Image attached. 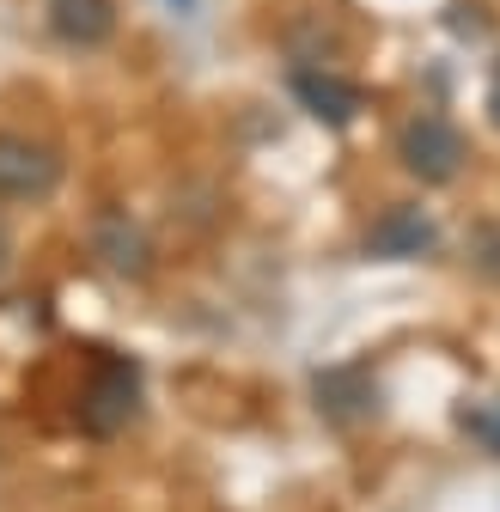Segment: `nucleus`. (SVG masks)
<instances>
[{
    "label": "nucleus",
    "mask_w": 500,
    "mask_h": 512,
    "mask_svg": "<svg viewBox=\"0 0 500 512\" xmlns=\"http://www.w3.org/2000/svg\"><path fill=\"white\" fill-rule=\"evenodd\" d=\"M61 183V153L49 141L0 128V202H43Z\"/></svg>",
    "instance_id": "obj_2"
},
{
    "label": "nucleus",
    "mask_w": 500,
    "mask_h": 512,
    "mask_svg": "<svg viewBox=\"0 0 500 512\" xmlns=\"http://www.w3.org/2000/svg\"><path fill=\"white\" fill-rule=\"evenodd\" d=\"M7 275H13V232L0 226V281H7Z\"/></svg>",
    "instance_id": "obj_11"
},
{
    "label": "nucleus",
    "mask_w": 500,
    "mask_h": 512,
    "mask_svg": "<svg viewBox=\"0 0 500 512\" xmlns=\"http://www.w3.org/2000/svg\"><path fill=\"white\" fill-rule=\"evenodd\" d=\"M287 86H293L299 110L318 116L324 128H348V122L366 110V92H360L354 80H342L336 68H318V61H299V68L287 74Z\"/></svg>",
    "instance_id": "obj_4"
},
{
    "label": "nucleus",
    "mask_w": 500,
    "mask_h": 512,
    "mask_svg": "<svg viewBox=\"0 0 500 512\" xmlns=\"http://www.w3.org/2000/svg\"><path fill=\"white\" fill-rule=\"evenodd\" d=\"M318 409L330 421H366L372 409H379V391H372V372L366 366H330L318 372Z\"/></svg>",
    "instance_id": "obj_7"
},
{
    "label": "nucleus",
    "mask_w": 500,
    "mask_h": 512,
    "mask_svg": "<svg viewBox=\"0 0 500 512\" xmlns=\"http://www.w3.org/2000/svg\"><path fill=\"white\" fill-rule=\"evenodd\" d=\"M135 403H141V366L122 360V354H98L92 384H86V403H80V427L98 433V439H110V433L129 427Z\"/></svg>",
    "instance_id": "obj_1"
},
{
    "label": "nucleus",
    "mask_w": 500,
    "mask_h": 512,
    "mask_svg": "<svg viewBox=\"0 0 500 512\" xmlns=\"http://www.w3.org/2000/svg\"><path fill=\"white\" fill-rule=\"evenodd\" d=\"M397 153H403V171L421 177V183H452V177L464 171V159H470L464 135H458L446 116H415V122L403 128Z\"/></svg>",
    "instance_id": "obj_3"
},
{
    "label": "nucleus",
    "mask_w": 500,
    "mask_h": 512,
    "mask_svg": "<svg viewBox=\"0 0 500 512\" xmlns=\"http://www.w3.org/2000/svg\"><path fill=\"white\" fill-rule=\"evenodd\" d=\"M427 244H433V220L421 208H391L379 226H372V238H366L372 256H421Z\"/></svg>",
    "instance_id": "obj_8"
},
{
    "label": "nucleus",
    "mask_w": 500,
    "mask_h": 512,
    "mask_svg": "<svg viewBox=\"0 0 500 512\" xmlns=\"http://www.w3.org/2000/svg\"><path fill=\"white\" fill-rule=\"evenodd\" d=\"M488 122L500 128V61H494V74H488Z\"/></svg>",
    "instance_id": "obj_10"
},
{
    "label": "nucleus",
    "mask_w": 500,
    "mask_h": 512,
    "mask_svg": "<svg viewBox=\"0 0 500 512\" xmlns=\"http://www.w3.org/2000/svg\"><path fill=\"white\" fill-rule=\"evenodd\" d=\"M458 427H464V433H476V439L488 445V452L500 458V409H488V403H476V409H464V415H458Z\"/></svg>",
    "instance_id": "obj_9"
},
{
    "label": "nucleus",
    "mask_w": 500,
    "mask_h": 512,
    "mask_svg": "<svg viewBox=\"0 0 500 512\" xmlns=\"http://www.w3.org/2000/svg\"><path fill=\"white\" fill-rule=\"evenodd\" d=\"M92 250L104 256V269H116V275H129V281H141L147 269H153V244H147V232L122 214V208H98L92 214Z\"/></svg>",
    "instance_id": "obj_5"
},
{
    "label": "nucleus",
    "mask_w": 500,
    "mask_h": 512,
    "mask_svg": "<svg viewBox=\"0 0 500 512\" xmlns=\"http://www.w3.org/2000/svg\"><path fill=\"white\" fill-rule=\"evenodd\" d=\"M49 31L74 49H98L116 37V0H49Z\"/></svg>",
    "instance_id": "obj_6"
}]
</instances>
